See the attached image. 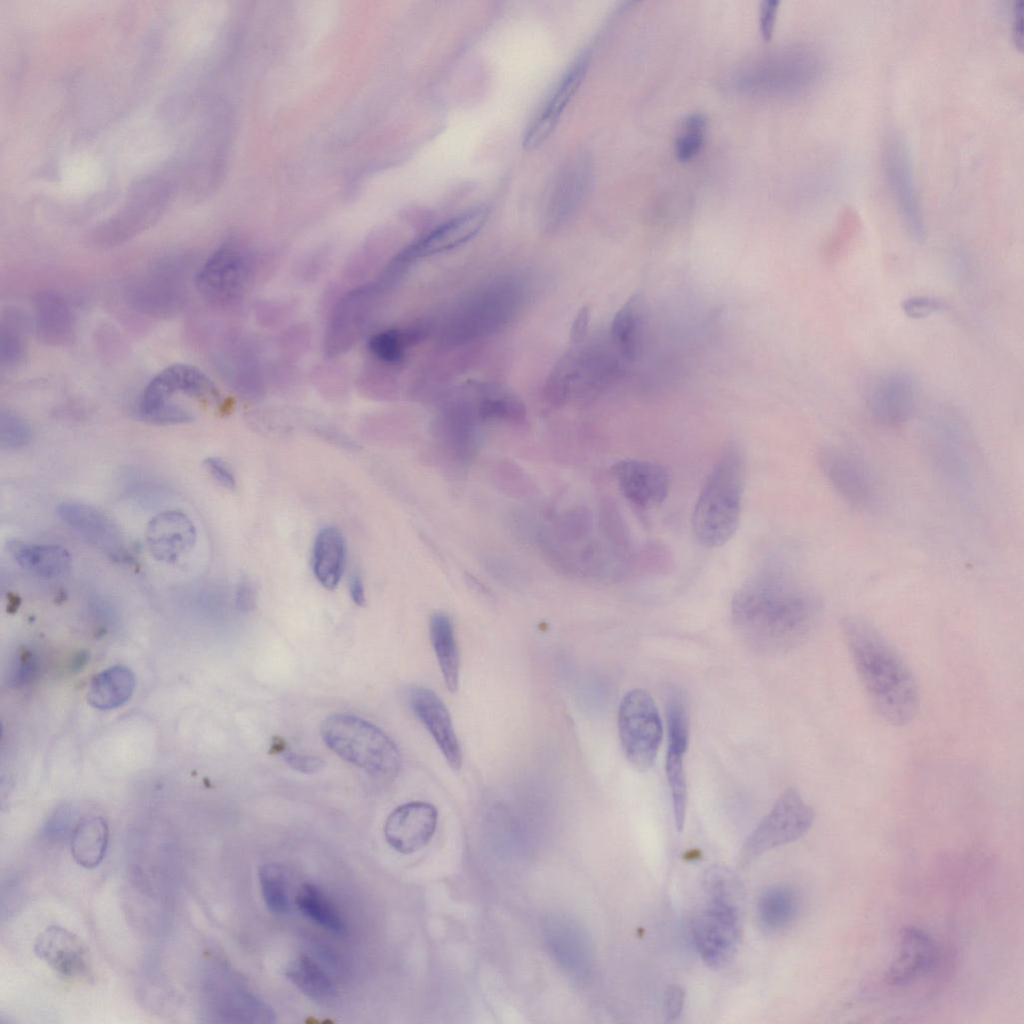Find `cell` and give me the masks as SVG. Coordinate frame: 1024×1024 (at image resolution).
<instances>
[{"label":"cell","mask_w":1024,"mask_h":1024,"mask_svg":"<svg viewBox=\"0 0 1024 1024\" xmlns=\"http://www.w3.org/2000/svg\"><path fill=\"white\" fill-rule=\"evenodd\" d=\"M38 337L50 345L65 344L74 332V316L68 302L57 292L46 291L35 301Z\"/></svg>","instance_id":"obj_25"},{"label":"cell","mask_w":1024,"mask_h":1024,"mask_svg":"<svg viewBox=\"0 0 1024 1024\" xmlns=\"http://www.w3.org/2000/svg\"><path fill=\"white\" fill-rule=\"evenodd\" d=\"M1023 24H1024V1L1017 0L1014 3L1013 14H1012V38L1015 46L1019 49L1023 47Z\"/></svg>","instance_id":"obj_49"},{"label":"cell","mask_w":1024,"mask_h":1024,"mask_svg":"<svg viewBox=\"0 0 1024 1024\" xmlns=\"http://www.w3.org/2000/svg\"><path fill=\"white\" fill-rule=\"evenodd\" d=\"M487 217L488 210L485 207H477L455 216L402 250L387 268L400 275L415 259L444 252L465 243L481 230Z\"/></svg>","instance_id":"obj_14"},{"label":"cell","mask_w":1024,"mask_h":1024,"mask_svg":"<svg viewBox=\"0 0 1024 1024\" xmlns=\"http://www.w3.org/2000/svg\"><path fill=\"white\" fill-rule=\"evenodd\" d=\"M296 905L305 917L331 933L342 935L346 932L343 917L319 886L310 883L301 886Z\"/></svg>","instance_id":"obj_32"},{"label":"cell","mask_w":1024,"mask_h":1024,"mask_svg":"<svg viewBox=\"0 0 1024 1024\" xmlns=\"http://www.w3.org/2000/svg\"><path fill=\"white\" fill-rule=\"evenodd\" d=\"M345 552V541L337 528L319 531L313 545L312 567L319 583L329 590L335 589L341 579Z\"/></svg>","instance_id":"obj_28"},{"label":"cell","mask_w":1024,"mask_h":1024,"mask_svg":"<svg viewBox=\"0 0 1024 1024\" xmlns=\"http://www.w3.org/2000/svg\"><path fill=\"white\" fill-rule=\"evenodd\" d=\"M821 471L831 487L847 502L869 508L877 501V488L867 467L853 454L828 445L818 454Z\"/></svg>","instance_id":"obj_12"},{"label":"cell","mask_w":1024,"mask_h":1024,"mask_svg":"<svg viewBox=\"0 0 1024 1024\" xmlns=\"http://www.w3.org/2000/svg\"><path fill=\"white\" fill-rule=\"evenodd\" d=\"M284 760L292 769L305 774L317 773L325 766V761L318 756L294 752L284 753Z\"/></svg>","instance_id":"obj_44"},{"label":"cell","mask_w":1024,"mask_h":1024,"mask_svg":"<svg viewBox=\"0 0 1024 1024\" xmlns=\"http://www.w3.org/2000/svg\"><path fill=\"white\" fill-rule=\"evenodd\" d=\"M884 178L900 219L911 239L917 243L926 236V224L913 175L907 145L900 136L886 137L882 147Z\"/></svg>","instance_id":"obj_8"},{"label":"cell","mask_w":1024,"mask_h":1024,"mask_svg":"<svg viewBox=\"0 0 1024 1024\" xmlns=\"http://www.w3.org/2000/svg\"><path fill=\"white\" fill-rule=\"evenodd\" d=\"M73 814L69 807L57 809L44 824L41 835L52 843L60 842L71 836L73 828Z\"/></svg>","instance_id":"obj_41"},{"label":"cell","mask_w":1024,"mask_h":1024,"mask_svg":"<svg viewBox=\"0 0 1024 1024\" xmlns=\"http://www.w3.org/2000/svg\"><path fill=\"white\" fill-rule=\"evenodd\" d=\"M176 188L172 176L150 174L132 185L123 206L102 228L111 237H126L156 221L170 203Z\"/></svg>","instance_id":"obj_9"},{"label":"cell","mask_w":1024,"mask_h":1024,"mask_svg":"<svg viewBox=\"0 0 1024 1024\" xmlns=\"http://www.w3.org/2000/svg\"><path fill=\"white\" fill-rule=\"evenodd\" d=\"M589 320H590L589 308L587 306H584V307H582L578 311V313H577V315H576V317H575V319H574V321L572 323L571 330H570V337H571L572 341L580 342L581 340L584 339L585 334H586L587 329H588Z\"/></svg>","instance_id":"obj_50"},{"label":"cell","mask_w":1024,"mask_h":1024,"mask_svg":"<svg viewBox=\"0 0 1024 1024\" xmlns=\"http://www.w3.org/2000/svg\"><path fill=\"white\" fill-rule=\"evenodd\" d=\"M32 437L29 423L17 413L2 409L0 413V445L4 449L26 446Z\"/></svg>","instance_id":"obj_39"},{"label":"cell","mask_w":1024,"mask_h":1024,"mask_svg":"<svg viewBox=\"0 0 1024 1024\" xmlns=\"http://www.w3.org/2000/svg\"><path fill=\"white\" fill-rule=\"evenodd\" d=\"M204 466L210 475L223 487L227 489H233L235 487V477L229 468V466L218 457H208L204 461Z\"/></svg>","instance_id":"obj_46"},{"label":"cell","mask_w":1024,"mask_h":1024,"mask_svg":"<svg viewBox=\"0 0 1024 1024\" xmlns=\"http://www.w3.org/2000/svg\"><path fill=\"white\" fill-rule=\"evenodd\" d=\"M745 454L739 444L725 446L699 493L692 529L706 548L725 545L736 533L745 485Z\"/></svg>","instance_id":"obj_3"},{"label":"cell","mask_w":1024,"mask_h":1024,"mask_svg":"<svg viewBox=\"0 0 1024 1024\" xmlns=\"http://www.w3.org/2000/svg\"><path fill=\"white\" fill-rule=\"evenodd\" d=\"M479 415L483 418H497L510 422L520 421L525 416V409L518 398L497 386H486L481 389Z\"/></svg>","instance_id":"obj_36"},{"label":"cell","mask_w":1024,"mask_h":1024,"mask_svg":"<svg viewBox=\"0 0 1024 1024\" xmlns=\"http://www.w3.org/2000/svg\"><path fill=\"white\" fill-rule=\"evenodd\" d=\"M617 723L627 761L640 772L649 770L656 761L663 734L653 697L641 688L627 692L619 705Z\"/></svg>","instance_id":"obj_6"},{"label":"cell","mask_w":1024,"mask_h":1024,"mask_svg":"<svg viewBox=\"0 0 1024 1024\" xmlns=\"http://www.w3.org/2000/svg\"><path fill=\"white\" fill-rule=\"evenodd\" d=\"M704 130L685 129L675 144L676 156L680 161L694 158L704 143Z\"/></svg>","instance_id":"obj_43"},{"label":"cell","mask_w":1024,"mask_h":1024,"mask_svg":"<svg viewBox=\"0 0 1024 1024\" xmlns=\"http://www.w3.org/2000/svg\"><path fill=\"white\" fill-rule=\"evenodd\" d=\"M813 808L794 787L786 788L743 844L740 858L748 864L769 850L793 842L812 827Z\"/></svg>","instance_id":"obj_7"},{"label":"cell","mask_w":1024,"mask_h":1024,"mask_svg":"<svg viewBox=\"0 0 1024 1024\" xmlns=\"http://www.w3.org/2000/svg\"><path fill=\"white\" fill-rule=\"evenodd\" d=\"M349 590L353 602L359 606H363L365 603V592L363 582L359 575H352L350 578Z\"/></svg>","instance_id":"obj_51"},{"label":"cell","mask_w":1024,"mask_h":1024,"mask_svg":"<svg viewBox=\"0 0 1024 1024\" xmlns=\"http://www.w3.org/2000/svg\"><path fill=\"white\" fill-rule=\"evenodd\" d=\"M438 812L426 802L414 801L394 809L388 816L384 834L396 851L411 854L424 848L434 835Z\"/></svg>","instance_id":"obj_20"},{"label":"cell","mask_w":1024,"mask_h":1024,"mask_svg":"<svg viewBox=\"0 0 1024 1024\" xmlns=\"http://www.w3.org/2000/svg\"><path fill=\"white\" fill-rule=\"evenodd\" d=\"M668 749L665 771L670 788L674 824L682 831L687 810V782L684 769V755L689 745V718L685 703L680 695L669 698L666 705Z\"/></svg>","instance_id":"obj_10"},{"label":"cell","mask_w":1024,"mask_h":1024,"mask_svg":"<svg viewBox=\"0 0 1024 1024\" xmlns=\"http://www.w3.org/2000/svg\"><path fill=\"white\" fill-rule=\"evenodd\" d=\"M419 331L386 330L373 335L369 340L371 354L383 363L396 365L403 361L406 349L417 339Z\"/></svg>","instance_id":"obj_37"},{"label":"cell","mask_w":1024,"mask_h":1024,"mask_svg":"<svg viewBox=\"0 0 1024 1024\" xmlns=\"http://www.w3.org/2000/svg\"><path fill=\"white\" fill-rule=\"evenodd\" d=\"M917 397V382L905 369H888L878 374L866 394L872 419L883 426H898L911 416Z\"/></svg>","instance_id":"obj_11"},{"label":"cell","mask_w":1024,"mask_h":1024,"mask_svg":"<svg viewBox=\"0 0 1024 1024\" xmlns=\"http://www.w3.org/2000/svg\"><path fill=\"white\" fill-rule=\"evenodd\" d=\"M236 605L243 612L251 611L256 605V591L250 581L243 580L236 590Z\"/></svg>","instance_id":"obj_48"},{"label":"cell","mask_w":1024,"mask_h":1024,"mask_svg":"<svg viewBox=\"0 0 1024 1024\" xmlns=\"http://www.w3.org/2000/svg\"><path fill=\"white\" fill-rule=\"evenodd\" d=\"M704 893L705 906L691 921L692 941L707 966L720 968L732 959L738 947L741 891L715 888Z\"/></svg>","instance_id":"obj_5"},{"label":"cell","mask_w":1024,"mask_h":1024,"mask_svg":"<svg viewBox=\"0 0 1024 1024\" xmlns=\"http://www.w3.org/2000/svg\"><path fill=\"white\" fill-rule=\"evenodd\" d=\"M325 744L339 757L374 777L394 778L400 753L379 727L351 714H333L321 725Z\"/></svg>","instance_id":"obj_4"},{"label":"cell","mask_w":1024,"mask_h":1024,"mask_svg":"<svg viewBox=\"0 0 1024 1024\" xmlns=\"http://www.w3.org/2000/svg\"><path fill=\"white\" fill-rule=\"evenodd\" d=\"M25 355L24 339L19 328L8 323L1 328V363L8 368L21 363Z\"/></svg>","instance_id":"obj_40"},{"label":"cell","mask_w":1024,"mask_h":1024,"mask_svg":"<svg viewBox=\"0 0 1024 1024\" xmlns=\"http://www.w3.org/2000/svg\"><path fill=\"white\" fill-rule=\"evenodd\" d=\"M706 126V118L699 113L690 114L684 120L685 129L704 130Z\"/></svg>","instance_id":"obj_52"},{"label":"cell","mask_w":1024,"mask_h":1024,"mask_svg":"<svg viewBox=\"0 0 1024 1024\" xmlns=\"http://www.w3.org/2000/svg\"><path fill=\"white\" fill-rule=\"evenodd\" d=\"M57 514L69 528L110 558H128L123 534L103 511L83 503L65 502L57 507Z\"/></svg>","instance_id":"obj_18"},{"label":"cell","mask_w":1024,"mask_h":1024,"mask_svg":"<svg viewBox=\"0 0 1024 1024\" xmlns=\"http://www.w3.org/2000/svg\"><path fill=\"white\" fill-rule=\"evenodd\" d=\"M196 539L194 523L178 510L156 514L146 528V542L151 555L164 563H174L189 553Z\"/></svg>","instance_id":"obj_23"},{"label":"cell","mask_w":1024,"mask_h":1024,"mask_svg":"<svg viewBox=\"0 0 1024 1024\" xmlns=\"http://www.w3.org/2000/svg\"><path fill=\"white\" fill-rule=\"evenodd\" d=\"M259 882L262 897L267 908L274 914H284L289 910V897L286 876L277 864H265L259 869Z\"/></svg>","instance_id":"obj_38"},{"label":"cell","mask_w":1024,"mask_h":1024,"mask_svg":"<svg viewBox=\"0 0 1024 1024\" xmlns=\"http://www.w3.org/2000/svg\"><path fill=\"white\" fill-rule=\"evenodd\" d=\"M684 1007V992L681 987L671 985L667 988L664 996V1014L666 1021L676 1020L682 1013Z\"/></svg>","instance_id":"obj_47"},{"label":"cell","mask_w":1024,"mask_h":1024,"mask_svg":"<svg viewBox=\"0 0 1024 1024\" xmlns=\"http://www.w3.org/2000/svg\"><path fill=\"white\" fill-rule=\"evenodd\" d=\"M587 62V56H581L562 77L550 98L527 128L523 140L526 149L530 150L540 146L555 129L564 109L581 84Z\"/></svg>","instance_id":"obj_24"},{"label":"cell","mask_w":1024,"mask_h":1024,"mask_svg":"<svg viewBox=\"0 0 1024 1024\" xmlns=\"http://www.w3.org/2000/svg\"><path fill=\"white\" fill-rule=\"evenodd\" d=\"M34 952L58 976L74 983H89L93 978L89 951L82 940L58 925L45 928L36 938Z\"/></svg>","instance_id":"obj_13"},{"label":"cell","mask_w":1024,"mask_h":1024,"mask_svg":"<svg viewBox=\"0 0 1024 1024\" xmlns=\"http://www.w3.org/2000/svg\"><path fill=\"white\" fill-rule=\"evenodd\" d=\"M778 5L779 1L777 0H766L761 2L759 11V30L763 40L765 41H769L773 35Z\"/></svg>","instance_id":"obj_45"},{"label":"cell","mask_w":1024,"mask_h":1024,"mask_svg":"<svg viewBox=\"0 0 1024 1024\" xmlns=\"http://www.w3.org/2000/svg\"><path fill=\"white\" fill-rule=\"evenodd\" d=\"M286 975L302 993L312 1000L328 1001L335 994V988L329 976L308 956H299L294 959L289 964Z\"/></svg>","instance_id":"obj_33"},{"label":"cell","mask_w":1024,"mask_h":1024,"mask_svg":"<svg viewBox=\"0 0 1024 1024\" xmlns=\"http://www.w3.org/2000/svg\"><path fill=\"white\" fill-rule=\"evenodd\" d=\"M590 180L588 159L579 155L565 164L557 174L548 193L544 224L555 230L568 221L580 205Z\"/></svg>","instance_id":"obj_21"},{"label":"cell","mask_w":1024,"mask_h":1024,"mask_svg":"<svg viewBox=\"0 0 1024 1024\" xmlns=\"http://www.w3.org/2000/svg\"><path fill=\"white\" fill-rule=\"evenodd\" d=\"M430 639L447 689L455 692L459 684L460 660L451 618L437 612L431 616Z\"/></svg>","instance_id":"obj_30"},{"label":"cell","mask_w":1024,"mask_h":1024,"mask_svg":"<svg viewBox=\"0 0 1024 1024\" xmlns=\"http://www.w3.org/2000/svg\"><path fill=\"white\" fill-rule=\"evenodd\" d=\"M901 308L907 317L922 319L941 311L944 308V304L941 300L934 297L912 296L902 302Z\"/></svg>","instance_id":"obj_42"},{"label":"cell","mask_w":1024,"mask_h":1024,"mask_svg":"<svg viewBox=\"0 0 1024 1024\" xmlns=\"http://www.w3.org/2000/svg\"><path fill=\"white\" fill-rule=\"evenodd\" d=\"M862 230L861 218L852 207L843 210L836 223L835 230L827 240L823 253L831 264L842 261L853 249Z\"/></svg>","instance_id":"obj_35"},{"label":"cell","mask_w":1024,"mask_h":1024,"mask_svg":"<svg viewBox=\"0 0 1024 1024\" xmlns=\"http://www.w3.org/2000/svg\"><path fill=\"white\" fill-rule=\"evenodd\" d=\"M938 954L937 944L929 932L917 926L904 927L897 954L885 973L886 982L904 986L919 980L934 969Z\"/></svg>","instance_id":"obj_19"},{"label":"cell","mask_w":1024,"mask_h":1024,"mask_svg":"<svg viewBox=\"0 0 1024 1024\" xmlns=\"http://www.w3.org/2000/svg\"><path fill=\"white\" fill-rule=\"evenodd\" d=\"M108 842L106 820L97 815L84 816L75 823L70 836L71 855L78 865L93 869L103 861Z\"/></svg>","instance_id":"obj_27"},{"label":"cell","mask_w":1024,"mask_h":1024,"mask_svg":"<svg viewBox=\"0 0 1024 1024\" xmlns=\"http://www.w3.org/2000/svg\"><path fill=\"white\" fill-rule=\"evenodd\" d=\"M408 702L415 716L433 737L447 763L455 770L462 765L461 747L449 711L432 690L414 686L408 692Z\"/></svg>","instance_id":"obj_22"},{"label":"cell","mask_w":1024,"mask_h":1024,"mask_svg":"<svg viewBox=\"0 0 1024 1024\" xmlns=\"http://www.w3.org/2000/svg\"><path fill=\"white\" fill-rule=\"evenodd\" d=\"M248 257L234 243L216 249L196 274V286L207 299L224 303L235 299L248 277Z\"/></svg>","instance_id":"obj_15"},{"label":"cell","mask_w":1024,"mask_h":1024,"mask_svg":"<svg viewBox=\"0 0 1024 1024\" xmlns=\"http://www.w3.org/2000/svg\"><path fill=\"white\" fill-rule=\"evenodd\" d=\"M841 630L875 712L894 726L911 722L918 711L919 691L902 656L876 627L861 617H844Z\"/></svg>","instance_id":"obj_2"},{"label":"cell","mask_w":1024,"mask_h":1024,"mask_svg":"<svg viewBox=\"0 0 1024 1024\" xmlns=\"http://www.w3.org/2000/svg\"><path fill=\"white\" fill-rule=\"evenodd\" d=\"M175 395L214 400L218 392L211 379L198 367L172 364L155 375L145 387L139 403L140 415L169 402Z\"/></svg>","instance_id":"obj_17"},{"label":"cell","mask_w":1024,"mask_h":1024,"mask_svg":"<svg viewBox=\"0 0 1024 1024\" xmlns=\"http://www.w3.org/2000/svg\"><path fill=\"white\" fill-rule=\"evenodd\" d=\"M798 911L797 894L791 888L782 885L765 889L757 904L759 922L768 932H778L787 928L795 920Z\"/></svg>","instance_id":"obj_31"},{"label":"cell","mask_w":1024,"mask_h":1024,"mask_svg":"<svg viewBox=\"0 0 1024 1024\" xmlns=\"http://www.w3.org/2000/svg\"><path fill=\"white\" fill-rule=\"evenodd\" d=\"M134 689L133 672L128 667L117 665L102 671L92 679L87 699L96 709H115L130 699Z\"/></svg>","instance_id":"obj_29"},{"label":"cell","mask_w":1024,"mask_h":1024,"mask_svg":"<svg viewBox=\"0 0 1024 1024\" xmlns=\"http://www.w3.org/2000/svg\"><path fill=\"white\" fill-rule=\"evenodd\" d=\"M822 611L818 596L778 571L751 576L731 601L733 624L743 641L760 652H782L802 643Z\"/></svg>","instance_id":"obj_1"},{"label":"cell","mask_w":1024,"mask_h":1024,"mask_svg":"<svg viewBox=\"0 0 1024 1024\" xmlns=\"http://www.w3.org/2000/svg\"><path fill=\"white\" fill-rule=\"evenodd\" d=\"M8 549L20 567L43 578L65 575L71 567L70 553L60 545L14 541Z\"/></svg>","instance_id":"obj_26"},{"label":"cell","mask_w":1024,"mask_h":1024,"mask_svg":"<svg viewBox=\"0 0 1024 1024\" xmlns=\"http://www.w3.org/2000/svg\"><path fill=\"white\" fill-rule=\"evenodd\" d=\"M619 490L636 509L649 511L667 498L671 478L660 464L639 459H622L611 468Z\"/></svg>","instance_id":"obj_16"},{"label":"cell","mask_w":1024,"mask_h":1024,"mask_svg":"<svg viewBox=\"0 0 1024 1024\" xmlns=\"http://www.w3.org/2000/svg\"><path fill=\"white\" fill-rule=\"evenodd\" d=\"M639 295L632 296L616 313L611 326V339L626 358L636 355L640 326Z\"/></svg>","instance_id":"obj_34"}]
</instances>
